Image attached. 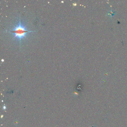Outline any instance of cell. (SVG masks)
I'll return each instance as SVG.
<instances>
[{
	"label": "cell",
	"instance_id": "cell-1",
	"mask_svg": "<svg viewBox=\"0 0 127 127\" xmlns=\"http://www.w3.org/2000/svg\"><path fill=\"white\" fill-rule=\"evenodd\" d=\"M34 32L26 29L25 27L21 24L20 19L18 24L14 27L13 30L10 31V32L14 34V38H16L21 41V39L25 37L27 34Z\"/></svg>",
	"mask_w": 127,
	"mask_h": 127
}]
</instances>
